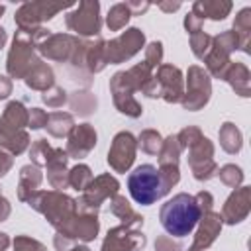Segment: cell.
I'll return each mask as SVG.
<instances>
[{"label":"cell","mask_w":251,"mask_h":251,"mask_svg":"<svg viewBox=\"0 0 251 251\" xmlns=\"http://www.w3.org/2000/svg\"><path fill=\"white\" fill-rule=\"evenodd\" d=\"M161 226L167 233L175 237H184L192 233L200 220V208L194 196L190 194H176L171 200H167L159 212Z\"/></svg>","instance_id":"6da1fadb"},{"label":"cell","mask_w":251,"mask_h":251,"mask_svg":"<svg viewBox=\"0 0 251 251\" xmlns=\"http://www.w3.org/2000/svg\"><path fill=\"white\" fill-rule=\"evenodd\" d=\"M127 188H129L131 198L143 206L157 202L167 192L163 178H161V173L153 165L135 167L127 176Z\"/></svg>","instance_id":"7a4b0ae2"}]
</instances>
